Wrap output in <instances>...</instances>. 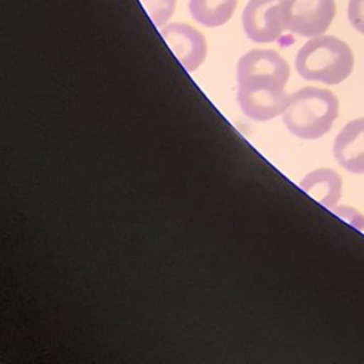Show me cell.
Wrapping results in <instances>:
<instances>
[{"label":"cell","mask_w":364,"mask_h":364,"mask_svg":"<svg viewBox=\"0 0 364 364\" xmlns=\"http://www.w3.org/2000/svg\"><path fill=\"white\" fill-rule=\"evenodd\" d=\"M236 4L237 0H189V13L199 24L213 28L230 20Z\"/></svg>","instance_id":"9"},{"label":"cell","mask_w":364,"mask_h":364,"mask_svg":"<svg viewBox=\"0 0 364 364\" xmlns=\"http://www.w3.org/2000/svg\"><path fill=\"white\" fill-rule=\"evenodd\" d=\"M299 186L320 205L333 210L341 198L343 179L330 168H317L303 176Z\"/></svg>","instance_id":"8"},{"label":"cell","mask_w":364,"mask_h":364,"mask_svg":"<svg viewBox=\"0 0 364 364\" xmlns=\"http://www.w3.org/2000/svg\"><path fill=\"white\" fill-rule=\"evenodd\" d=\"M294 67L304 80L336 85L351 74L354 55L346 41L321 34L301 46L296 54Z\"/></svg>","instance_id":"3"},{"label":"cell","mask_w":364,"mask_h":364,"mask_svg":"<svg viewBox=\"0 0 364 364\" xmlns=\"http://www.w3.org/2000/svg\"><path fill=\"white\" fill-rule=\"evenodd\" d=\"M333 212L341 218L343 220H346L347 223H350L351 226H354L357 230H360L361 233H364V215L361 212H358L357 209L351 208V206H336L333 209Z\"/></svg>","instance_id":"11"},{"label":"cell","mask_w":364,"mask_h":364,"mask_svg":"<svg viewBox=\"0 0 364 364\" xmlns=\"http://www.w3.org/2000/svg\"><path fill=\"white\" fill-rule=\"evenodd\" d=\"M242 26L249 40L272 43L277 40L284 23V0H249L242 13Z\"/></svg>","instance_id":"5"},{"label":"cell","mask_w":364,"mask_h":364,"mask_svg":"<svg viewBox=\"0 0 364 364\" xmlns=\"http://www.w3.org/2000/svg\"><path fill=\"white\" fill-rule=\"evenodd\" d=\"M336 11V0H284L286 30L310 38L321 36Z\"/></svg>","instance_id":"4"},{"label":"cell","mask_w":364,"mask_h":364,"mask_svg":"<svg viewBox=\"0 0 364 364\" xmlns=\"http://www.w3.org/2000/svg\"><path fill=\"white\" fill-rule=\"evenodd\" d=\"M161 36L182 64L192 73L200 67L206 58V40L200 31L185 23H171L161 28Z\"/></svg>","instance_id":"6"},{"label":"cell","mask_w":364,"mask_h":364,"mask_svg":"<svg viewBox=\"0 0 364 364\" xmlns=\"http://www.w3.org/2000/svg\"><path fill=\"white\" fill-rule=\"evenodd\" d=\"M347 17L350 24L364 34V0H350L347 6Z\"/></svg>","instance_id":"12"},{"label":"cell","mask_w":364,"mask_h":364,"mask_svg":"<svg viewBox=\"0 0 364 364\" xmlns=\"http://www.w3.org/2000/svg\"><path fill=\"white\" fill-rule=\"evenodd\" d=\"M289 75V64L279 53L260 48L245 53L236 65V98L242 112L255 121L282 115L289 100L284 91Z\"/></svg>","instance_id":"1"},{"label":"cell","mask_w":364,"mask_h":364,"mask_svg":"<svg viewBox=\"0 0 364 364\" xmlns=\"http://www.w3.org/2000/svg\"><path fill=\"white\" fill-rule=\"evenodd\" d=\"M333 155L346 171L364 175V117L347 122L333 142Z\"/></svg>","instance_id":"7"},{"label":"cell","mask_w":364,"mask_h":364,"mask_svg":"<svg viewBox=\"0 0 364 364\" xmlns=\"http://www.w3.org/2000/svg\"><path fill=\"white\" fill-rule=\"evenodd\" d=\"M338 115L337 97L323 88L304 87L289 94L282 114L286 128L300 139H318L326 135Z\"/></svg>","instance_id":"2"},{"label":"cell","mask_w":364,"mask_h":364,"mask_svg":"<svg viewBox=\"0 0 364 364\" xmlns=\"http://www.w3.org/2000/svg\"><path fill=\"white\" fill-rule=\"evenodd\" d=\"M156 27H162L173 14L176 0H139Z\"/></svg>","instance_id":"10"}]
</instances>
